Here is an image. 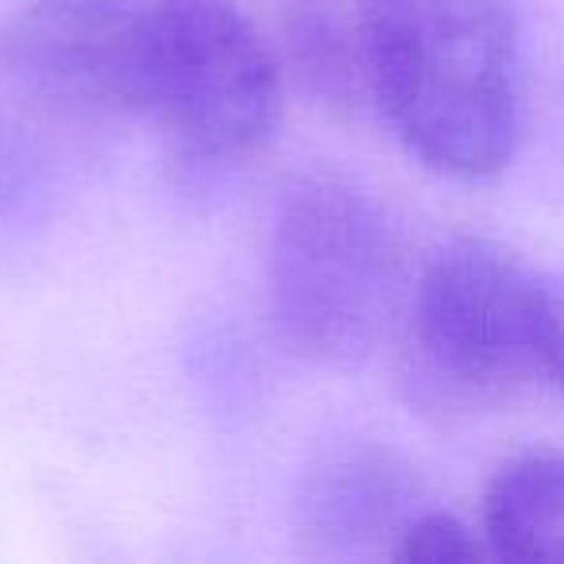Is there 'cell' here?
<instances>
[{
  "mask_svg": "<svg viewBox=\"0 0 564 564\" xmlns=\"http://www.w3.org/2000/svg\"><path fill=\"white\" fill-rule=\"evenodd\" d=\"M271 317L299 356L364 360L402 310V243L387 209L340 174L299 178L271 228Z\"/></svg>",
  "mask_w": 564,
  "mask_h": 564,
  "instance_id": "2",
  "label": "cell"
},
{
  "mask_svg": "<svg viewBox=\"0 0 564 564\" xmlns=\"http://www.w3.org/2000/svg\"><path fill=\"white\" fill-rule=\"evenodd\" d=\"M0 66L51 117H143V0H35L0 35Z\"/></svg>",
  "mask_w": 564,
  "mask_h": 564,
  "instance_id": "5",
  "label": "cell"
},
{
  "mask_svg": "<svg viewBox=\"0 0 564 564\" xmlns=\"http://www.w3.org/2000/svg\"><path fill=\"white\" fill-rule=\"evenodd\" d=\"M484 541L507 561H564V453H525L484 495Z\"/></svg>",
  "mask_w": 564,
  "mask_h": 564,
  "instance_id": "7",
  "label": "cell"
},
{
  "mask_svg": "<svg viewBox=\"0 0 564 564\" xmlns=\"http://www.w3.org/2000/svg\"><path fill=\"white\" fill-rule=\"evenodd\" d=\"M286 58L302 86L333 109L352 105L360 94H368L356 20H340L325 0H306L294 9L291 24H286Z\"/></svg>",
  "mask_w": 564,
  "mask_h": 564,
  "instance_id": "8",
  "label": "cell"
},
{
  "mask_svg": "<svg viewBox=\"0 0 564 564\" xmlns=\"http://www.w3.org/2000/svg\"><path fill=\"white\" fill-rule=\"evenodd\" d=\"M484 553H491L484 533L468 530L456 514L433 507L417 510L391 549L394 561H471Z\"/></svg>",
  "mask_w": 564,
  "mask_h": 564,
  "instance_id": "9",
  "label": "cell"
},
{
  "mask_svg": "<svg viewBox=\"0 0 564 564\" xmlns=\"http://www.w3.org/2000/svg\"><path fill=\"white\" fill-rule=\"evenodd\" d=\"M545 360L549 379L564 391V271L545 274Z\"/></svg>",
  "mask_w": 564,
  "mask_h": 564,
  "instance_id": "10",
  "label": "cell"
},
{
  "mask_svg": "<svg viewBox=\"0 0 564 564\" xmlns=\"http://www.w3.org/2000/svg\"><path fill=\"white\" fill-rule=\"evenodd\" d=\"M364 86L422 166L479 182L530 128L522 28L510 0H360Z\"/></svg>",
  "mask_w": 564,
  "mask_h": 564,
  "instance_id": "1",
  "label": "cell"
},
{
  "mask_svg": "<svg viewBox=\"0 0 564 564\" xmlns=\"http://www.w3.org/2000/svg\"><path fill=\"white\" fill-rule=\"evenodd\" d=\"M299 510L302 541L314 556H391L425 499L402 456L383 445H352L310 471Z\"/></svg>",
  "mask_w": 564,
  "mask_h": 564,
  "instance_id": "6",
  "label": "cell"
},
{
  "mask_svg": "<svg viewBox=\"0 0 564 564\" xmlns=\"http://www.w3.org/2000/svg\"><path fill=\"white\" fill-rule=\"evenodd\" d=\"M410 379L445 410H499L549 379L545 274L495 240L437 251L406 310Z\"/></svg>",
  "mask_w": 564,
  "mask_h": 564,
  "instance_id": "3",
  "label": "cell"
},
{
  "mask_svg": "<svg viewBox=\"0 0 564 564\" xmlns=\"http://www.w3.org/2000/svg\"><path fill=\"white\" fill-rule=\"evenodd\" d=\"M282 63L232 0H143V117L194 163L236 166L279 132Z\"/></svg>",
  "mask_w": 564,
  "mask_h": 564,
  "instance_id": "4",
  "label": "cell"
}]
</instances>
